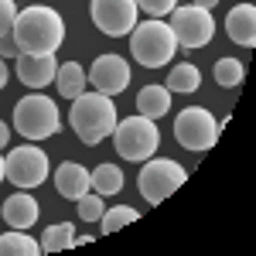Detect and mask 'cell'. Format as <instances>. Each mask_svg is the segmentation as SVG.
I'll return each instance as SVG.
<instances>
[{
  "label": "cell",
  "instance_id": "3957f363",
  "mask_svg": "<svg viewBox=\"0 0 256 256\" xmlns=\"http://www.w3.org/2000/svg\"><path fill=\"white\" fill-rule=\"evenodd\" d=\"M174 52H178V41L160 18L137 20V28L130 31V55L144 68H164L174 58Z\"/></svg>",
  "mask_w": 256,
  "mask_h": 256
},
{
  "label": "cell",
  "instance_id": "f546056e",
  "mask_svg": "<svg viewBox=\"0 0 256 256\" xmlns=\"http://www.w3.org/2000/svg\"><path fill=\"white\" fill-rule=\"evenodd\" d=\"M7 86V65H4V58H0V89Z\"/></svg>",
  "mask_w": 256,
  "mask_h": 256
},
{
  "label": "cell",
  "instance_id": "277c9868",
  "mask_svg": "<svg viewBox=\"0 0 256 256\" xmlns=\"http://www.w3.org/2000/svg\"><path fill=\"white\" fill-rule=\"evenodd\" d=\"M113 137V147H116V154L123 160H147L154 158V150H158L160 144V134H158V123L150 116H140V113H134V116L120 120L116 130L110 134Z\"/></svg>",
  "mask_w": 256,
  "mask_h": 256
},
{
  "label": "cell",
  "instance_id": "5b68a950",
  "mask_svg": "<svg viewBox=\"0 0 256 256\" xmlns=\"http://www.w3.org/2000/svg\"><path fill=\"white\" fill-rule=\"evenodd\" d=\"M14 126H18L20 137L28 140H48V137H58L62 130V116H58V106L52 102L48 96H24L14 106Z\"/></svg>",
  "mask_w": 256,
  "mask_h": 256
},
{
  "label": "cell",
  "instance_id": "8992f818",
  "mask_svg": "<svg viewBox=\"0 0 256 256\" xmlns=\"http://www.w3.org/2000/svg\"><path fill=\"white\" fill-rule=\"evenodd\" d=\"M188 171L171 158H147V164L140 168L137 174V188L140 195L147 198V205H160L168 195H174L178 188L184 184Z\"/></svg>",
  "mask_w": 256,
  "mask_h": 256
},
{
  "label": "cell",
  "instance_id": "5bb4252c",
  "mask_svg": "<svg viewBox=\"0 0 256 256\" xmlns=\"http://www.w3.org/2000/svg\"><path fill=\"white\" fill-rule=\"evenodd\" d=\"M92 184H89V171L76 164V160H62L58 168H55V192L62 198H68V202H79L86 192H89Z\"/></svg>",
  "mask_w": 256,
  "mask_h": 256
},
{
  "label": "cell",
  "instance_id": "7402d4cb",
  "mask_svg": "<svg viewBox=\"0 0 256 256\" xmlns=\"http://www.w3.org/2000/svg\"><path fill=\"white\" fill-rule=\"evenodd\" d=\"M137 208H130V205H116V208H110V212H102L99 218V226H102V232L110 236V232H116L123 226H130V222H137Z\"/></svg>",
  "mask_w": 256,
  "mask_h": 256
},
{
  "label": "cell",
  "instance_id": "cb8c5ba5",
  "mask_svg": "<svg viewBox=\"0 0 256 256\" xmlns=\"http://www.w3.org/2000/svg\"><path fill=\"white\" fill-rule=\"evenodd\" d=\"M76 205H79V218H82V222H99V218H102V212H106V208H102V195H99V192H92V188H89V192H86Z\"/></svg>",
  "mask_w": 256,
  "mask_h": 256
},
{
  "label": "cell",
  "instance_id": "4dcf8cb0",
  "mask_svg": "<svg viewBox=\"0 0 256 256\" xmlns=\"http://www.w3.org/2000/svg\"><path fill=\"white\" fill-rule=\"evenodd\" d=\"M0 181H4V158H0Z\"/></svg>",
  "mask_w": 256,
  "mask_h": 256
},
{
  "label": "cell",
  "instance_id": "8fae6325",
  "mask_svg": "<svg viewBox=\"0 0 256 256\" xmlns=\"http://www.w3.org/2000/svg\"><path fill=\"white\" fill-rule=\"evenodd\" d=\"M86 76H89V86L96 92H102V96H120L130 86V62L120 58V55H99Z\"/></svg>",
  "mask_w": 256,
  "mask_h": 256
},
{
  "label": "cell",
  "instance_id": "7c38bea8",
  "mask_svg": "<svg viewBox=\"0 0 256 256\" xmlns=\"http://www.w3.org/2000/svg\"><path fill=\"white\" fill-rule=\"evenodd\" d=\"M58 62L55 55H18V79L28 89H44L48 82H55Z\"/></svg>",
  "mask_w": 256,
  "mask_h": 256
},
{
  "label": "cell",
  "instance_id": "ac0fdd59",
  "mask_svg": "<svg viewBox=\"0 0 256 256\" xmlns=\"http://www.w3.org/2000/svg\"><path fill=\"white\" fill-rule=\"evenodd\" d=\"M123 171H120L116 164H99L96 171H89V184H92V192H99V195L106 198V195H120L123 192Z\"/></svg>",
  "mask_w": 256,
  "mask_h": 256
},
{
  "label": "cell",
  "instance_id": "44dd1931",
  "mask_svg": "<svg viewBox=\"0 0 256 256\" xmlns=\"http://www.w3.org/2000/svg\"><path fill=\"white\" fill-rule=\"evenodd\" d=\"M198 86H202V72H198L192 62L174 65L171 76H168V92H195Z\"/></svg>",
  "mask_w": 256,
  "mask_h": 256
},
{
  "label": "cell",
  "instance_id": "7a4b0ae2",
  "mask_svg": "<svg viewBox=\"0 0 256 256\" xmlns=\"http://www.w3.org/2000/svg\"><path fill=\"white\" fill-rule=\"evenodd\" d=\"M68 123H72L76 137L86 147L102 144L120 123L113 96H102V92H82V96H76L72 99V110H68Z\"/></svg>",
  "mask_w": 256,
  "mask_h": 256
},
{
  "label": "cell",
  "instance_id": "e0dca14e",
  "mask_svg": "<svg viewBox=\"0 0 256 256\" xmlns=\"http://www.w3.org/2000/svg\"><path fill=\"white\" fill-rule=\"evenodd\" d=\"M55 82H58V92L65 99H76V96L86 92L89 76H86V68H82L79 62H65V65H58V72H55Z\"/></svg>",
  "mask_w": 256,
  "mask_h": 256
},
{
  "label": "cell",
  "instance_id": "4316f807",
  "mask_svg": "<svg viewBox=\"0 0 256 256\" xmlns=\"http://www.w3.org/2000/svg\"><path fill=\"white\" fill-rule=\"evenodd\" d=\"M18 55H20V48L14 41V34H4L0 38V58H18Z\"/></svg>",
  "mask_w": 256,
  "mask_h": 256
},
{
  "label": "cell",
  "instance_id": "6da1fadb",
  "mask_svg": "<svg viewBox=\"0 0 256 256\" xmlns=\"http://www.w3.org/2000/svg\"><path fill=\"white\" fill-rule=\"evenodd\" d=\"M10 34L18 41L20 55H55L65 41V20H62L58 10L34 4L28 10H18Z\"/></svg>",
  "mask_w": 256,
  "mask_h": 256
},
{
  "label": "cell",
  "instance_id": "603a6c76",
  "mask_svg": "<svg viewBox=\"0 0 256 256\" xmlns=\"http://www.w3.org/2000/svg\"><path fill=\"white\" fill-rule=\"evenodd\" d=\"M246 76V68H242V62L239 58H218L216 62V82L218 86H226V89H236L239 82Z\"/></svg>",
  "mask_w": 256,
  "mask_h": 256
},
{
  "label": "cell",
  "instance_id": "9c48e42d",
  "mask_svg": "<svg viewBox=\"0 0 256 256\" xmlns=\"http://www.w3.org/2000/svg\"><path fill=\"white\" fill-rule=\"evenodd\" d=\"M4 178H7L14 188H24V192L38 188L41 181L48 178V154H44L41 147H31V144L14 147V150L4 158Z\"/></svg>",
  "mask_w": 256,
  "mask_h": 256
},
{
  "label": "cell",
  "instance_id": "ba28073f",
  "mask_svg": "<svg viewBox=\"0 0 256 256\" xmlns=\"http://www.w3.org/2000/svg\"><path fill=\"white\" fill-rule=\"evenodd\" d=\"M171 34L181 48H205L212 34H216V20H212V10H205V7H195V4H188V7H174L171 10Z\"/></svg>",
  "mask_w": 256,
  "mask_h": 256
},
{
  "label": "cell",
  "instance_id": "d6986e66",
  "mask_svg": "<svg viewBox=\"0 0 256 256\" xmlns=\"http://www.w3.org/2000/svg\"><path fill=\"white\" fill-rule=\"evenodd\" d=\"M41 242L28 236V229H10L0 236V256H38Z\"/></svg>",
  "mask_w": 256,
  "mask_h": 256
},
{
  "label": "cell",
  "instance_id": "83f0119b",
  "mask_svg": "<svg viewBox=\"0 0 256 256\" xmlns=\"http://www.w3.org/2000/svg\"><path fill=\"white\" fill-rule=\"evenodd\" d=\"M7 144H10V130H7V123L0 120V150H4Z\"/></svg>",
  "mask_w": 256,
  "mask_h": 256
},
{
  "label": "cell",
  "instance_id": "484cf974",
  "mask_svg": "<svg viewBox=\"0 0 256 256\" xmlns=\"http://www.w3.org/2000/svg\"><path fill=\"white\" fill-rule=\"evenodd\" d=\"M14 20H18V4L14 0H0V38L14 31Z\"/></svg>",
  "mask_w": 256,
  "mask_h": 256
},
{
  "label": "cell",
  "instance_id": "d4e9b609",
  "mask_svg": "<svg viewBox=\"0 0 256 256\" xmlns=\"http://www.w3.org/2000/svg\"><path fill=\"white\" fill-rule=\"evenodd\" d=\"M178 7V0H137V10H144L147 18H164Z\"/></svg>",
  "mask_w": 256,
  "mask_h": 256
},
{
  "label": "cell",
  "instance_id": "2e32d148",
  "mask_svg": "<svg viewBox=\"0 0 256 256\" xmlns=\"http://www.w3.org/2000/svg\"><path fill=\"white\" fill-rule=\"evenodd\" d=\"M168 110H171V92H168V86H144L137 92V113L140 116L160 120Z\"/></svg>",
  "mask_w": 256,
  "mask_h": 256
},
{
  "label": "cell",
  "instance_id": "52a82bcc",
  "mask_svg": "<svg viewBox=\"0 0 256 256\" xmlns=\"http://www.w3.org/2000/svg\"><path fill=\"white\" fill-rule=\"evenodd\" d=\"M218 134H222V130H218L216 116H212L205 106H188V110H181L174 116V137L184 150L205 154V150L216 147Z\"/></svg>",
  "mask_w": 256,
  "mask_h": 256
},
{
  "label": "cell",
  "instance_id": "f1b7e54d",
  "mask_svg": "<svg viewBox=\"0 0 256 256\" xmlns=\"http://www.w3.org/2000/svg\"><path fill=\"white\" fill-rule=\"evenodd\" d=\"M192 4H195V7H205V10H212L218 0H192Z\"/></svg>",
  "mask_w": 256,
  "mask_h": 256
},
{
  "label": "cell",
  "instance_id": "9a60e30c",
  "mask_svg": "<svg viewBox=\"0 0 256 256\" xmlns=\"http://www.w3.org/2000/svg\"><path fill=\"white\" fill-rule=\"evenodd\" d=\"M226 34L236 44H242V48H253L256 44V7L253 4H236L226 14Z\"/></svg>",
  "mask_w": 256,
  "mask_h": 256
},
{
  "label": "cell",
  "instance_id": "ffe728a7",
  "mask_svg": "<svg viewBox=\"0 0 256 256\" xmlns=\"http://www.w3.org/2000/svg\"><path fill=\"white\" fill-rule=\"evenodd\" d=\"M72 242H76V226H72V222L48 226L44 236H41V253H62V250H72Z\"/></svg>",
  "mask_w": 256,
  "mask_h": 256
},
{
  "label": "cell",
  "instance_id": "30bf717a",
  "mask_svg": "<svg viewBox=\"0 0 256 256\" xmlns=\"http://www.w3.org/2000/svg\"><path fill=\"white\" fill-rule=\"evenodd\" d=\"M89 14L102 34L123 38L137 28V0H92Z\"/></svg>",
  "mask_w": 256,
  "mask_h": 256
},
{
  "label": "cell",
  "instance_id": "4fadbf2b",
  "mask_svg": "<svg viewBox=\"0 0 256 256\" xmlns=\"http://www.w3.org/2000/svg\"><path fill=\"white\" fill-rule=\"evenodd\" d=\"M0 218H4L10 229H31V226L38 222V202H34V195L24 192V188H18L14 195L0 205Z\"/></svg>",
  "mask_w": 256,
  "mask_h": 256
}]
</instances>
